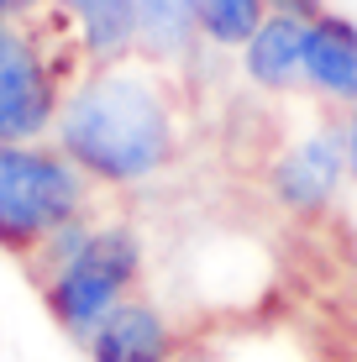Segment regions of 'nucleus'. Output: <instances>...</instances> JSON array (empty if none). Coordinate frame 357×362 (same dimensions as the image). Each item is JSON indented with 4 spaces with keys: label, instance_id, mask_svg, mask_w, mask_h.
I'll use <instances>...</instances> for the list:
<instances>
[{
    "label": "nucleus",
    "instance_id": "1",
    "mask_svg": "<svg viewBox=\"0 0 357 362\" xmlns=\"http://www.w3.org/2000/svg\"><path fill=\"white\" fill-rule=\"evenodd\" d=\"M53 142L90 173L100 194L153 189L184 158L179 74L147 58L79 69L58 110Z\"/></svg>",
    "mask_w": 357,
    "mask_h": 362
},
{
    "label": "nucleus",
    "instance_id": "2",
    "mask_svg": "<svg viewBox=\"0 0 357 362\" xmlns=\"http://www.w3.org/2000/svg\"><path fill=\"white\" fill-rule=\"evenodd\" d=\"M95 210H100V189L53 136L0 142V252L6 257L27 263L47 231Z\"/></svg>",
    "mask_w": 357,
    "mask_h": 362
},
{
    "label": "nucleus",
    "instance_id": "3",
    "mask_svg": "<svg viewBox=\"0 0 357 362\" xmlns=\"http://www.w3.org/2000/svg\"><path fill=\"white\" fill-rule=\"evenodd\" d=\"M142 273H147L142 226L127 221V216H95V231H90V242L79 247V257L64 263L58 273H47V279L37 284V294H42L47 320H53L74 346H84L90 331L100 326L121 299L142 289Z\"/></svg>",
    "mask_w": 357,
    "mask_h": 362
},
{
    "label": "nucleus",
    "instance_id": "4",
    "mask_svg": "<svg viewBox=\"0 0 357 362\" xmlns=\"http://www.w3.org/2000/svg\"><path fill=\"white\" fill-rule=\"evenodd\" d=\"M74 79L79 58L42 16L0 27V142H47Z\"/></svg>",
    "mask_w": 357,
    "mask_h": 362
},
{
    "label": "nucleus",
    "instance_id": "5",
    "mask_svg": "<svg viewBox=\"0 0 357 362\" xmlns=\"http://www.w3.org/2000/svg\"><path fill=\"white\" fill-rule=\"evenodd\" d=\"M352 184V163H347V136H341V116L326 110L321 121L300 127L263 163V189L284 216L294 221H321L341 205Z\"/></svg>",
    "mask_w": 357,
    "mask_h": 362
},
{
    "label": "nucleus",
    "instance_id": "6",
    "mask_svg": "<svg viewBox=\"0 0 357 362\" xmlns=\"http://www.w3.org/2000/svg\"><path fill=\"white\" fill-rule=\"evenodd\" d=\"M42 21L64 37L79 69L127 64L142 53V0H47Z\"/></svg>",
    "mask_w": 357,
    "mask_h": 362
},
{
    "label": "nucleus",
    "instance_id": "7",
    "mask_svg": "<svg viewBox=\"0 0 357 362\" xmlns=\"http://www.w3.org/2000/svg\"><path fill=\"white\" fill-rule=\"evenodd\" d=\"M179 346H184V336L174 326V315L153 294L137 289L90 331L84 357L90 362H168Z\"/></svg>",
    "mask_w": 357,
    "mask_h": 362
},
{
    "label": "nucleus",
    "instance_id": "8",
    "mask_svg": "<svg viewBox=\"0 0 357 362\" xmlns=\"http://www.w3.org/2000/svg\"><path fill=\"white\" fill-rule=\"evenodd\" d=\"M305 95L326 110L357 105V16L341 6H326L305 27Z\"/></svg>",
    "mask_w": 357,
    "mask_h": 362
},
{
    "label": "nucleus",
    "instance_id": "9",
    "mask_svg": "<svg viewBox=\"0 0 357 362\" xmlns=\"http://www.w3.org/2000/svg\"><path fill=\"white\" fill-rule=\"evenodd\" d=\"M305 27H310V21L268 11L263 27H257L247 42L231 53L242 84L257 90V95H268V100L305 95Z\"/></svg>",
    "mask_w": 357,
    "mask_h": 362
},
{
    "label": "nucleus",
    "instance_id": "10",
    "mask_svg": "<svg viewBox=\"0 0 357 362\" xmlns=\"http://www.w3.org/2000/svg\"><path fill=\"white\" fill-rule=\"evenodd\" d=\"M263 16H268V0H189L194 37L211 53H226V58L263 27Z\"/></svg>",
    "mask_w": 357,
    "mask_h": 362
},
{
    "label": "nucleus",
    "instance_id": "11",
    "mask_svg": "<svg viewBox=\"0 0 357 362\" xmlns=\"http://www.w3.org/2000/svg\"><path fill=\"white\" fill-rule=\"evenodd\" d=\"M95 216H100V210H95ZM95 216H79V221H64V226L58 231H47L42 242H37V252L27 257V268L32 273V284H42L47 273H58L64 263H74V257H79V247L90 242V231H95Z\"/></svg>",
    "mask_w": 357,
    "mask_h": 362
},
{
    "label": "nucleus",
    "instance_id": "12",
    "mask_svg": "<svg viewBox=\"0 0 357 362\" xmlns=\"http://www.w3.org/2000/svg\"><path fill=\"white\" fill-rule=\"evenodd\" d=\"M47 11V0H0V27H11V21H37Z\"/></svg>",
    "mask_w": 357,
    "mask_h": 362
},
{
    "label": "nucleus",
    "instance_id": "13",
    "mask_svg": "<svg viewBox=\"0 0 357 362\" xmlns=\"http://www.w3.org/2000/svg\"><path fill=\"white\" fill-rule=\"evenodd\" d=\"M331 0H268V11H279V16H300V21H315Z\"/></svg>",
    "mask_w": 357,
    "mask_h": 362
},
{
    "label": "nucleus",
    "instance_id": "14",
    "mask_svg": "<svg viewBox=\"0 0 357 362\" xmlns=\"http://www.w3.org/2000/svg\"><path fill=\"white\" fill-rule=\"evenodd\" d=\"M341 136H347V163H352V179H357V105L341 110Z\"/></svg>",
    "mask_w": 357,
    "mask_h": 362
},
{
    "label": "nucleus",
    "instance_id": "15",
    "mask_svg": "<svg viewBox=\"0 0 357 362\" xmlns=\"http://www.w3.org/2000/svg\"><path fill=\"white\" fill-rule=\"evenodd\" d=\"M168 362H221V357L211 352V346H189V341H184V346H179V352L168 357Z\"/></svg>",
    "mask_w": 357,
    "mask_h": 362
}]
</instances>
